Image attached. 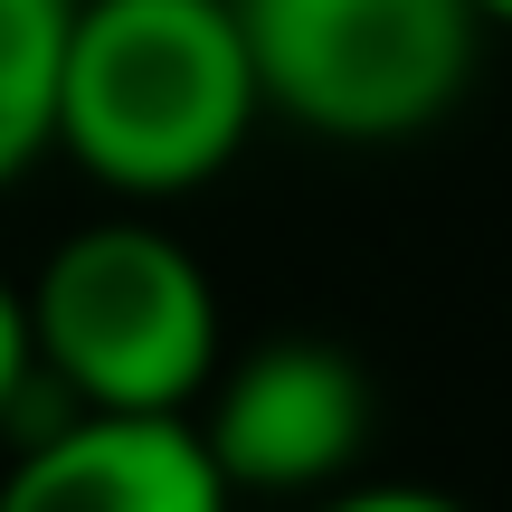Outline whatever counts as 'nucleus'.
Here are the masks:
<instances>
[{"label": "nucleus", "instance_id": "1", "mask_svg": "<svg viewBox=\"0 0 512 512\" xmlns=\"http://www.w3.org/2000/svg\"><path fill=\"white\" fill-rule=\"evenodd\" d=\"M266 86L238 0H76L57 152L124 200H181L247 152Z\"/></svg>", "mask_w": 512, "mask_h": 512}, {"label": "nucleus", "instance_id": "2", "mask_svg": "<svg viewBox=\"0 0 512 512\" xmlns=\"http://www.w3.org/2000/svg\"><path fill=\"white\" fill-rule=\"evenodd\" d=\"M38 380L76 408L181 418L219 380V294L200 256L143 219H95L38 266L29 285Z\"/></svg>", "mask_w": 512, "mask_h": 512}, {"label": "nucleus", "instance_id": "3", "mask_svg": "<svg viewBox=\"0 0 512 512\" xmlns=\"http://www.w3.org/2000/svg\"><path fill=\"white\" fill-rule=\"evenodd\" d=\"M266 114L323 143H408L475 86V0H238Z\"/></svg>", "mask_w": 512, "mask_h": 512}, {"label": "nucleus", "instance_id": "4", "mask_svg": "<svg viewBox=\"0 0 512 512\" xmlns=\"http://www.w3.org/2000/svg\"><path fill=\"white\" fill-rule=\"evenodd\" d=\"M209 456L238 494H313L370 437V380L332 342H256L228 380H209Z\"/></svg>", "mask_w": 512, "mask_h": 512}, {"label": "nucleus", "instance_id": "5", "mask_svg": "<svg viewBox=\"0 0 512 512\" xmlns=\"http://www.w3.org/2000/svg\"><path fill=\"white\" fill-rule=\"evenodd\" d=\"M238 484L219 475L190 418H124L76 408L0 475V512H228Z\"/></svg>", "mask_w": 512, "mask_h": 512}, {"label": "nucleus", "instance_id": "6", "mask_svg": "<svg viewBox=\"0 0 512 512\" xmlns=\"http://www.w3.org/2000/svg\"><path fill=\"white\" fill-rule=\"evenodd\" d=\"M76 0H0V190L57 152V67Z\"/></svg>", "mask_w": 512, "mask_h": 512}, {"label": "nucleus", "instance_id": "7", "mask_svg": "<svg viewBox=\"0 0 512 512\" xmlns=\"http://www.w3.org/2000/svg\"><path fill=\"white\" fill-rule=\"evenodd\" d=\"M38 380V342H29V294L0 275V427H10V408H19V389Z\"/></svg>", "mask_w": 512, "mask_h": 512}, {"label": "nucleus", "instance_id": "8", "mask_svg": "<svg viewBox=\"0 0 512 512\" xmlns=\"http://www.w3.org/2000/svg\"><path fill=\"white\" fill-rule=\"evenodd\" d=\"M323 512H465V503L437 484H361V494H332Z\"/></svg>", "mask_w": 512, "mask_h": 512}, {"label": "nucleus", "instance_id": "9", "mask_svg": "<svg viewBox=\"0 0 512 512\" xmlns=\"http://www.w3.org/2000/svg\"><path fill=\"white\" fill-rule=\"evenodd\" d=\"M475 10H484V19H503V29H512V0H475Z\"/></svg>", "mask_w": 512, "mask_h": 512}]
</instances>
